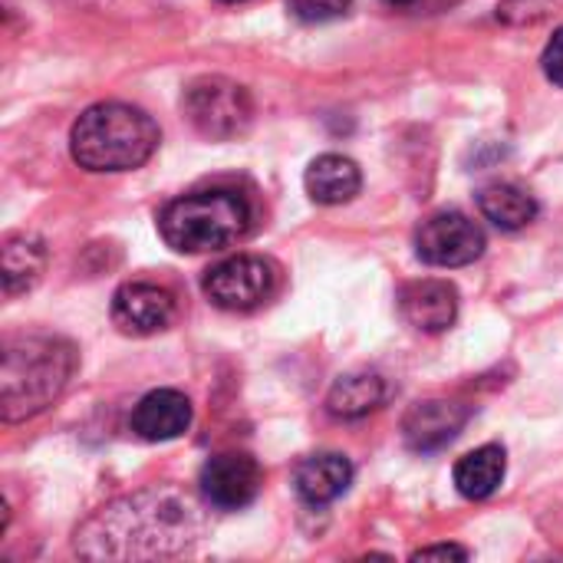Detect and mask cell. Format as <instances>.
<instances>
[{"label":"cell","instance_id":"cell-21","mask_svg":"<svg viewBox=\"0 0 563 563\" xmlns=\"http://www.w3.org/2000/svg\"><path fill=\"white\" fill-rule=\"evenodd\" d=\"M541 66H544V76H548L554 86H561L563 89V26L551 36V43L544 46Z\"/></svg>","mask_w":563,"mask_h":563},{"label":"cell","instance_id":"cell-3","mask_svg":"<svg viewBox=\"0 0 563 563\" xmlns=\"http://www.w3.org/2000/svg\"><path fill=\"white\" fill-rule=\"evenodd\" d=\"M155 148V119L129 102H96L69 132V152L86 172H129L145 165Z\"/></svg>","mask_w":563,"mask_h":563},{"label":"cell","instance_id":"cell-6","mask_svg":"<svg viewBox=\"0 0 563 563\" xmlns=\"http://www.w3.org/2000/svg\"><path fill=\"white\" fill-rule=\"evenodd\" d=\"M277 287V271L271 261L254 257V254H238L228 257L221 264H214L211 271H205L201 290L205 297L221 307V310H254L261 307Z\"/></svg>","mask_w":563,"mask_h":563},{"label":"cell","instance_id":"cell-9","mask_svg":"<svg viewBox=\"0 0 563 563\" xmlns=\"http://www.w3.org/2000/svg\"><path fill=\"white\" fill-rule=\"evenodd\" d=\"M175 320V297L158 284H122L112 297V323L132 336H152Z\"/></svg>","mask_w":563,"mask_h":563},{"label":"cell","instance_id":"cell-11","mask_svg":"<svg viewBox=\"0 0 563 563\" xmlns=\"http://www.w3.org/2000/svg\"><path fill=\"white\" fill-rule=\"evenodd\" d=\"M399 310L422 333H445L459 317V290L449 280H412L399 294Z\"/></svg>","mask_w":563,"mask_h":563},{"label":"cell","instance_id":"cell-1","mask_svg":"<svg viewBox=\"0 0 563 563\" xmlns=\"http://www.w3.org/2000/svg\"><path fill=\"white\" fill-rule=\"evenodd\" d=\"M205 531L198 501L178 488H148L106 505L76 534L82 558L155 561L185 554Z\"/></svg>","mask_w":563,"mask_h":563},{"label":"cell","instance_id":"cell-16","mask_svg":"<svg viewBox=\"0 0 563 563\" xmlns=\"http://www.w3.org/2000/svg\"><path fill=\"white\" fill-rule=\"evenodd\" d=\"M508 472V459L501 445H482L475 452H468L465 459H459L455 465V488L462 498L468 501H485L492 498Z\"/></svg>","mask_w":563,"mask_h":563},{"label":"cell","instance_id":"cell-10","mask_svg":"<svg viewBox=\"0 0 563 563\" xmlns=\"http://www.w3.org/2000/svg\"><path fill=\"white\" fill-rule=\"evenodd\" d=\"M468 406L462 402H449V399H429V402H416L406 419H402V439L412 452H439L445 445H452L459 439V432L468 422Z\"/></svg>","mask_w":563,"mask_h":563},{"label":"cell","instance_id":"cell-14","mask_svg":"<svg viewBox=\"0 0 563 563\" xmlns=\"http://www.w3.org/2000/svg\"><path fill=\"white\" fill-rule=\"evenodd\" d=\"M303 185L317 205H346L360 195L363 175H360V165L353 158L330 152V155H320L310 162Z\"/></svg>","mask_w":563,"mask_h":563},{"label":"cell","instance_id":"cell-18","mask_svg":"<svg viewBox=\"0 0 563 563\" xmlns=\"http://www.w3.org/2000/svg\"><path fill=\"white\" fill-rule=\"evenodd\" d=\"M46 271V244L36 234H10L3 241V290L16 297L30 290Z\"/></svg>","mask_w":563,"mask_h":563},{"label":"cell","instance_id":"cell-19","mask_svg":"<svg viewBox=\"0 0 563 563\" xmlns=\"http://www.w3.org/2000/svg\"><path fill=\"white\" fill-rule=\"evenodd\" d=\"M353 0H290V10L303 23H327L350 10Z\"/></svg>","mask_w":563,"mask_h":563},{"label":"cell","instance_id":"cell-5","mask_svg":"<svg viewBox=\"0 0 563 563\" xmlns=\"http://www.w3.org/2000/svg\"><path fill=\"white\" fill-rule=\"evenodd\" d=\"M185 115L201 135L228 142L247 132L254 119V102L241 82L224 76H201L185 89Z\"/></svg>","mask_w":563,"mask_h":563},{"label":"cell","instance_id":"cell-24","mask_svg":"<svg viewBox=\"0 0 563 563\" xmlns=\"http://www.w3.org/2000/svg\"><path fill=\"white\" fill-rule=\"evenodd\" d=\"M221 3H238V0H221Z\"/></svg>","mask_w":563,"mask_h":563},{"label":"cell","instance_id":"cell-2","mask_svg":"<svg viewBox=\"0 0 563 563\" xmlns=\"http://www.w3.org/2000/svg\"><path fill=\"white\" fill-rule=\"evenodd\" d=\"M76 373V350L63 336L30 333L13 336L3 346L0 366V412L3 422H23L40 416L59 399Z\"/></svg>","mask_w":563,"mask_h":563},{"label":"cell","instance_id":"cell-23","mask_svg":"<svg viewBox=\"0 0 563 563\" xmlns=\"http://www.w3.org/2000/svg\"><path fill=\"white\" fill-rule=\"evenodd\" d=\"M389 7H412V3H419V0H386Z\"/></svg>","mask_w":563,"mask_h":563},{"label":"cell","instance_id":"cell-15","mask_svg":"<svg viewBox=\"0 0 563 563\" xmlns=\"http://www.w3.org/2000/svg\"><path fill=\"white\" fill-rule=\"evenodd\" d=\"M389 389H386V379L379 373H346L340 376L333 386H330V396H327V412L333 419H343V422H353V419H363L369 412H376L383 402H386Z\"/></svg>","mask_w":563,"mask_h":563},{"label":"cell","instance_id":"cell-8","mask_svg":"<svg viewBox=\"0 0 563 563\" xmlns=\"http://www.w3.org/2000/svg\"><path fill=\"white\" fill-rule=\"evenodd\" d=\"M261 485H264L261 465L244 452H221V455L208 459L198 475L201 498L218 511L247 508L257 498Z\"/></svg>","mask_w":563,"mask_h":563},{"label":"cell","instance_id":"cell-7","mask_svg":"<svg viewBox=\"0 0 563 563\" xmlns=\"http://www.w3.org/2000/svg\"><path fill=\"white\" fill-rule=\"evenodd\" d=\"M416 251L432 267H465L485 254V231L462 211H439L422 221Z\"/></svg>","mask_w":563,"mask_h":563},{"label":"cell","instance_id":"cell-12","mask_svg":"<svg viewBox=\"0 0 563 563\" xmlns=\"http://www.w3.org/2000/svg\"><path fill=\"white\" fill-rule=\"evenodd\" d=\"M191 426V402L178 389H155L132 409V432L145 442H172Z\"/></svg>","mask_w":563,"mask_h":563},{"label":"cell","instance_id":"cell-22","mask_svg":"<svg viewBox=\"0 0 563 563\" xmlns=\"http://www.w3.org/2000/svg\"><path fill=\"white\" fill-rule=\"evenodd\" d=\"M432 558H455V561H468V551L465 548H455V544H435V548H422L412 554V561H432Z\"/></svg>","mask_w":563,"mask_h":563},{"label":"cell","instance_id":"cell-17","mask_svg":"<svg viewBox=\"0 0 563 563\" xmlns=\"http://www.w3.org/2000/svg\"><path fill=\"white\" fill-rule=\"evenodd\" d=\"M478 208L501 231H521V228H528L538 218L534 195H528L521 185H511V181H492V185H485L478 191Z\"/></svg>","mask_w":563,"mask_h":563},{"label":"cell","instance_id":"cell-20","mask_svg":"<svg viewBox=\"0 0 563 563\" xmlns=\"http://www.w3.org/2000/svg\"><path fill=\"white\" fill-rule=\"evenodd\" d=\"M558 3L563 0H505L498 7V16H505L508 23H538L544 20Z\"/></svg>","mask_w":563,"mask_h":563},{"label":"cell","instance_id":"cell-4","mask_svg":"<svg viewBox=\"0 0 563 563\" xmlns=\"http://www.w3.org/2000/svg\"><path fill=\"white\" fill-rule=\"evenodd\" d=\"M254 211L244 195L231 188H205L168 201L158 214V231L168 247L181 254L224 251L247 238Z\"/></svg>","mask_w":563,"mask_h":563},{"label":"cell","instance_id":"cell-13","mask_svg":"<svg viewBox=\"0 0 563 563\" xmlns=\"http://www.w3.org/2000/svg\"><path fill=\"white\" fill-rule=\"evenodd\" d=\"M350 485H353V465L340 452L310 455L294 472V488H297L300 501L310 508L333 505L336 498H343L350 492Z\"/></svg>","mask_w":563,"mask_h":563}]
</instances>
